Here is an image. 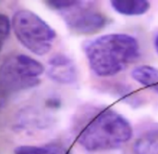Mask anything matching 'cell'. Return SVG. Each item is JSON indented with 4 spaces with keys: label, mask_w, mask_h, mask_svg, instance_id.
Listing matches in <instances>:
<instances>
[{
    "label": "cell",
    "mask_w": 158,
    "mask_h": 154,
    "mask_svg": "<svg viewBox=\"0 0 158 154\" xmlns=\"http://www.w3.org/2000/svg\"><path fill=\"white\" fill-rule=\"evenodd\" d=\"M83 48L91 70L100 77L119 73L140 56L139 42L126 33L98 36L88 41Z\"/></svg>",
    "instance_id": "6da1fadb"
},
{
    "label": "cell",
    "mask_w": 158,
    "mask_h": 154,
    "mask_svg": "<svg viewBox=\"0 0 158 154\" xmlns=\"http://www.w3.org/2000/svg\"><path fill=\"white\" fill-rule=\"evenodd\" d=\"M132 134V127L124 116L105 109L83 126L77 140L88 152H106L119 149L131 140Z\"/></svg>",
    "instance_id": "7a4b0ae2"
},
{
    "label": "cell",
    "mask_w": 158,
    "mask_h": 154,
    "mask_svg": "<svg viewBox=\"0 0 158 154\" xmlns=\"http://www.w3.org/2000/svg\"><path fill=\"white\" fill-rule=\"evenodd\" d=\"M11 23L19 42L31 53L43 56L52 48L56 33L36 13L28 9L18 10Z\"/></svg>",
    "instance_id": "3957f363"
},
{
    "label": "cell",
    "mask_w": 158,
    "mask_h": 154,
    "mask_svg": "<svg viewBox=\"0 0 158 154\" xmlns=\"http://www.w3.org/2000/svg\"><path fill=\"white\" fill-rule=\"evenodd\" d=\"M44 67L37 59L25 54L7 57L0 70L2 94H11L37 86Z\"/></svg>",
    "instance_id": "277c9868"
},
{
    "label": "cell",
    "mask_w": 158,
    "mask_h": 154,
    "mask_svg": "<svg viewBox=\"0 0 158 154\" xmlns=\"http://www.w3.org/2000/svg\"><path fill=\"white\" fill-rule=\"evenodd\" d=\"M92 2L81 1L68 12L63 13L67 26L79 34H92L105 28L108 21L106 16L90 7Z\"/></svg>",
    "instance_id": "5b68a950"
},
{
    "label": "cell",
    "mask_w": 158,
    "mask_h": 154,
    "mask_svg": "<svg viewBox=\"0 0 158 154\" xmlns=\"http://www.w3.org/2000/svg\"><path fill=\"white\" fill-rule=\"evenodd\" d=\"M47 75L58 84L71 85L77 80L76 66L67 55L56 54L48 60Z\"/></svg>",
    "instance_id": "8992f818"
},
{
    "label": "cell",
    "mask_w": 158,
    "mask_h": 154,
    "mask_svg": "<svg viewBox=\"0 0 158 154\" xmlns=\"http://www.w3.org/2000/svg\"><path fill=\"white\" fill-rule=\"evenodd\" d=\"M134 154H158V124L143 132L133 144Z\"/></svg>",
    "instance_id": "52a82bcc"
},
{
    "label": "cell",
    "mask_w": 158,
    "mask_h": 154,
    "mask_svg": "<svg viewBox=\"0 0 158 154\" xmlns=\"http://www.w3.org/2000/svg\"><path fill=\"white\" fill-rule=\"evenodd\" d=\"M110 4L116 12L128 17L143 15L150 8V2L146 0H113Z\"/></svg>",
    "instance_id": "ba28073f"
},
{
    "label": "cell",
    "mask_w": 158,
    "mask_h": 154,
    "mask_svg": "<svg viewBox=\"0 0 158 154\" xmlns=\"http://www.w3.org/2000/svg\"><path fill=\"white\" fill-rule=\"evenodd\" d=\"M131 77L142 86L158 94V69L150 65H141L134 68Z\"/></svg>",
    "instance_id": "9c48e42d"
},
{
    "label": "cell",
    "mask_w": 158,
    "mask_h": 154,
    "mask_svg": "<svg viewBox=\"0 0 158 154\" xmlns=\"http://www.w3.org/2000/svg\"><path fill=\"white\" fill-rule=\"evenodd\" d=\"M14 154H70L69 151L61 144L50 143L42 146L21 145L14 150Z\"/></svg>",
    "instance_id": "30bf717a"
},
{
    "label": "cell",
    "mask_w": 158,
    "mask_h": 154,
    "mask_svg": "<svg viewBox=\"0 0 158 154\" xmlns=\"http://www.w3.org/2000/svg\"><path fill=\"white\" fill-rule=\"evenodd\" d=\"M79 0H52L46 1L45 4L53 10L58 11L60 13H65L74 8L80 4Z\"/></svg>",
    "instance_id": "8fae6325"
},
{
    "label": "cell",
    "mask_w": 158,
    "mask_h": 154,
    "mask_svg": "<svg viewBox=\"0 0 158 154\" xmlns=\"http://www.w3.org/2000/svg\"><path fill=\"white\" fill-rule=\"evenodd\" d=\"M12 23L9 21V19L5 14L0 15V35H1V44L4 45L6 39L8 37Z\"/></svg>",
    "instance_id": "7c38bea8"
},
{
    "label": "cell",
    "mask_w": 158,
    "mask_h": 154,
    "mask_svg": "<svg viewBox=\"0 0 158 154\" xmlns=\"http://www.w3.org/2000/svg\"><path fill=\"white\" fill-rule=\"evenodd\" d=\"M154 45H155V48H156V50L157 51V53H158V34L156 36V38H155Z\"/></svg>",
    "instance_id": "4fadbf2b"
}]
</instances>
